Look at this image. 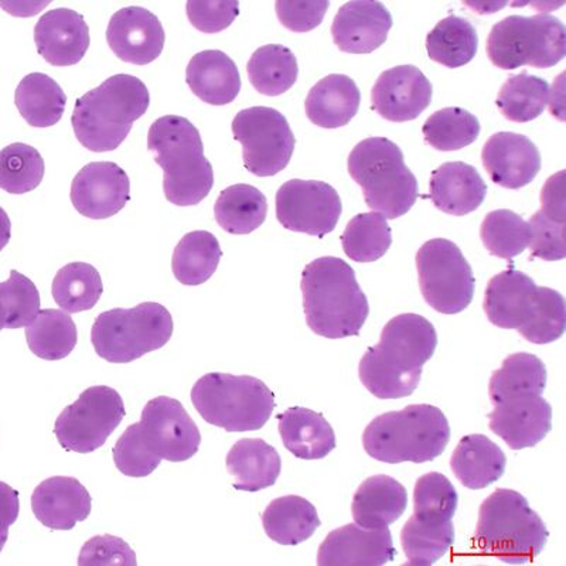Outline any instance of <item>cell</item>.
Returning a JSON list of instances; mask_svg holds the SVG:
<instances>
[{"label":"cell","instance_id":"1","mask_svg":"<svg viewBox=\"0 0 566 566\" xmlns=\"http://www.w3.org/2000/svg\"><path fill=\"white\" fill-rule=\"evenodd\" d=\"M437 346V331L427 318L416 313L391 318L382 328L380 343L368 347L361 358L358 374L363 386L378 399L411 396Z\"/></svg>","mask_w":566,"mask_h":566},{"label":"cell","instance_id":"2","mask_svg":"<svg viewBox=\"0 0 566 566\" xmlns=\"http://www.w3.org/2000/svg\"><path fill=\"white\" fill-rule=\"evenodd\" d=\"M483 310L494 326L517 331L534 345L557 342L565 333L564 296L551 287L537 286L513 266L490 280Z\"/></svg>","mask_w":566,"mask_h":566},{"label":"cell","instance_id":"3","mask_svg":"<svg viewBox=\"0 0 566 566\" xmlns=\"http://www.w3.org/2000/svg\"><path fill=\"white\" fill-rule=\"evenodd\" d=\"M303 310L317 336L345 338L360 335L370 306L354 270L335 256L311 262L302 272Z\"/></svg>","mask_w":566,"mask_h":566},{"label":"cell","instance_id":"4","mask_svg":"<svg viewBox=\"0 0 566 566\" xmlns=\"http://www.w3.org/2000/svg\"><path fill=\"white\" fill-rule=\"evenodd\" d=\"M148 148L164 169V191L171 205H199L214 186L199 129L184 116L166 115L151 124Z\"/></svg>","mask_w":566,"mask_h":566},{"label":"cell","instance_id":"5","mask_svg":"<svg viewBox=\"0 0 566 566\" xmlns=\"http://www.w3.org/2000/svg\"><path fill=\"white\" fill-rule=\"evenodd\" d=\"M149 103V91L139 78L114 75L77 99L71 124L84 148L103 154L119 148Z\"/></svg>","mask_w":566,"mask_h":566},{"label":"cell","instance_id":"6","mask_svg":"<svg viewBox=\"0 0 566 566\" xmlns=\"http://www.w3.org/2000/svg\"><path fill=\"white\" fill-rule=\"evenodd\" d=\"M549 537L547 525L515 490L499 489L479 510L476 547L504 564L522 565L538 557Z\"/></svg>","mask_w":566,"mask_h":566},{"label":"cell","instance_id":"7","mask_svg":"<svg viewBox=\"0 0 566 566\" xmlns=\"http://www.w3.org/2000/svg\"><path fill=\"white\" fill-rule=\"evenodd\" d=\"M451 441V427L441 409L419 403L382 413L368 423L363 447L380 462L424 463L441 457Z\"/></svg>","mask_w":566,"mask_h":566},{"label":"cell","instance_id":"8","mask_svg":"<svg viewBox=\"0 0 566 566\" xmlns=\"http://www.w3.org/2000/svg\"><path fill=\"white\" fill-rule=\"evenodd\" d=\"M348 174L361 187L367 206L387 220L406 216L417 203V177L407 168L402 150L392 140L360 142L348 156Z\"/></svg>","mask_w":566,"mask_h":566},{"label":"cell","instance_id":"9","mask_svg":"<svg viewBox=\"0 0 566 566\" xmlns=\"http://www.w3.org/2000/svg\"><path fill=\"white\" fill-rule=\"evenodd\" d=\"M191 402L207 423L227 432L264 428L275 409L274 392L250 376L210 373L191 389Z\"/></svg>","mask_w":566,"mask_h":566},{"label":"cell","instance_id":"10","mask_svg":"<svg viewBox=\"0 0 566 566\" xmlns=\"http://www.w3.org/2000/svg\"><path fill=\"white\" fill-rule=\"evenodd\" d=\"M174 318L165 306L145 302L133 310H113L95 318L91 342L105 361L128 364L168 345Z\"/></svg>","mask_w":566,"mask_h":566},{"label":"cell","instance_id":"11","mask_svg":"<svg viewBox=\"0 0 566 566\" xmlns=\"http://www.w3.org/2000/svg\"><path fill=\"white\" fill-rule=\"evenodd\" d=\"M565 35L564 23L558 18L513 14L494 24L488 39V55L490 62L502 70L523 65L551 69L565 57Z\"/></svg>","mask_w":566,"mask_h":566},{"label":"cell","instance_id":"12","mask_svg":"<svg viewBox=\"0 0 566 566\" xmlns=\"http://www.w3.org/2000/svg\"><path fill=\"white\" fill-rule=\"evenodd\" d=\"M419 286L423 300L443 315H457L472 303V266L452 241L434 239L419 248L417 254Z\"/></svg>","mask_w":566,"mask_h":566},{"label":"cell","instance_id":"13","mask_svg":"<svg viewBox=\"0 0 566 566\" xmlns=\"http://www.w3.org/2000/svg\"><path fill=\"white\" fill-rule=\"evenodd\" d=\"M125 416L124 399L116 389L90 387L55 419L54 434L67 452L93 453L104 447Z\"/></svg>","mask_w":566,"mask_h":566},{"label":"cell","instance_id":"14","mask_svg":"<svg viewBox=\"0 0 566 566\" xmlns=\"http://www.w3.org/2000/svg\"><path fill=\"white\" fill-rule=\"evenodd\" d=\"M232 134L252 175L275 176L290 165L296 139L280 111L268 106L242 109L232 120Z\"/></svg>","mask_w":566,"mask_h":566},{"label":"cell","instance_id":"15","mask_svg":"<svg viewBox=\"0 0 566 566\" xmlns=\"http://www.w3.org/2000/svg\"><path fill=\"white\" fill-rule=\"evenodd\" d=\"M342 210L340 196L325 181L293 179L276 193V219L283 229L317 239L335 231Z\"/></svg>","mask_w":566,"mask_h":566},{"label":"cell","instance_id":"16","mask_svg":"<svg viewBox=\"0 0 566 566\" xmlns=\"http://www.w3.org/2000/svg\"><path fill=\"white\" fill-rule=\"evenodd\" d=\"M142 433L151 451L168 462H186L199 452V428L180 401L156 397L146 403L140 417Z\"/></svg>","mask_w":566,"mask_h":566},{"label":"cell","instance_id":"17","mask_svg":"<svg viewBox=\"0 0 566 566\" xmlns=\"http://www.w3.org/2000/svg\"><path fill=\"white\" fill-rule=\"evenodd\" d=\"M70 197L81 216L109 219L130 200L129 176L114 161H93L74 177Z\"/></svg>","mask_w":566,"mask_h":566},{"label":"cell","instance_id":"18","mask_svg":"<svg viewBox=\"0 0 566 566\" xmlns=\"http://www.w3.org/2000/svg\"><path fill=\"white\" fill-rule=\"evenodd\" d=\"M432 84L416 65H398L378 77L371 91L373 108L391 123L417 119L431 105Z\"/></svg>","mask_w":566,"mask_h":566},{"label":"cell","instance_id":"19","mask_svg":"<svg viewBox=\"0 0 566 566\" xmlns=\"http://www.w3.org/2000/svg\"><path fill=\"white\" fill-rule=\"evenodd\" d=\"M165 40L158 17L139 7L118 10L106 29V42L116 57L135 65L154 63L164 52Z\"/></svg>","mask_w":566,"mask_h":566},{"label":"cell","instance_id":"20","mask_svg":"<svg viewBox=\"0 0 566 566\" xmlns=\"http://www.w3.org/2000/svg\"><path fill=\"white\" fill-rule=\"evenodd\" d=\"M396 557L392 535L386 528H364L358 524L332 531L317 553L321 566H380Z\"/></svg>","mask_w":566,"mask_h":566},{"label":"cell","instance_id":"21","mask_svg":"<svg viewBox=\"0 0 566 566\" xmlns=\"http://www.w3.org/2000/svg\"><path fill=\"white\" fill-rule=\"evenodd\" d=\"M490 429L513 451L538 444L553 428V408L541 396H523L494 403Z\"/></svg>","mask_w":566,"mask_h":566},{"label":"cell","instance_id":"22","mask_svg":"<svg viewBox=\"0 0 566 566\" xmlns=\"http://www.w3.org/2000/svg\"><path fill=\"white\" fill-rule=\"evenodd\" d=\"M482 160L490 179L504 189H522L541 170L537 146L527 136L520 134H494L483 146Z\"/></svg>","mask_w":566,"mask_h":566},{"label":"cell","instance_id":"23","mask_svg":"<svg viewBox=\"0 0 566 566\" xmlns=\"http://www.w3.org/2000/svg\"><path fill=\"white\" fill-rule=\"evenodd\" d=\"M392 17L381 2L357 0L343 4L332 24L333 42L340 52L370 54L387 42Z\"/></svg>","mask_w":566,"mask_h":566},{"label":"cell","instance_id":"24","mask_svg":"<svg viewBox=\"0 0 566 566\" xmlns=\"http://www.w3.org/2000/svg\"><path fill=\"white\" fill-rule=\"evenodd\" d=\"M34 43L45 62L55 67H70L87 53L90 28L75 10H50L35 24Z\"/></svg>","mask_w":566,"mask_h":566},{"label":"cell","instance_id":"25","mask_svg":"<svg viewBox=\"0 0 566 566\" xmlns=\"http://www.w3.org/2000/svg\"><path fill=\"white\" fill-rule=\"evenodd\" d=\"M32 509L44 527L70 531L90 517L93 499L77 479L55 476L34 489Z\"/></svg>","mask_w":566,"mask_h":566},{"label":"cell","instance_id":"26","mask_svg":"<svg viewBox=\"0 0 566 566\" xmlns=\"http://www.w3.org/2000/svg\"><path fill=\"white\" fill-rule=\"evenodd\" d=\"M431 199L438 210L462 217L478 210L488 195V186L476 168L463 161H449L433 170Z\"/></svg>","mask_w":566,"mask_h":566},{"label":"cell","instance_id":"27","mask_svg":"<svg viewBox=\"0 0 566 566\" xmlns=\"http://www.w3.org/2000/svg\"><path fill=\"white\" fill-rule=\"evenodd\" d=\"M186 81L196 97L214 106L231 104L241 91L239 67L220 50L197 53L187 65Z\"/></svg>","mask_w":566,"mask_h":566},{"label":"cell","instance_id":"28","mask_svg":"<svg viewBox=\"0 0 566 566\" xmlns=\"http://www.w3.org/2000/svg\"><path fill=\"white\" fill-rule=\"evenodd\" d=\"M227 470L232 486L241 492H261L274 486L282 470V460L274 447L264 439L245 438L227 454Z\"/></svg>","mask_w":566,"mask_h":566},{"label":"cell","instance_id":"29","mask_svg":"<svg viewBox=\"0 0 566 566\" xmlns=\"http://www.w3.org/2000/svg\"><path fill=\"white\" fill-rule=\"evenodd\" d=\"M408 505L406 488L396 479L378 474L363 482L354 494L352 513L364 528H386L397 522Z\"/></svg>","mask_w":566,"mask_h":566},{"label":"cell","instance_id":"30","mask_svg":"<svg viewBox=\"0 0 566 566\" xmlns=\"http://www.w3.org/2000/svg\"><path fill=\"white\" fill-rule=\"evenodd\" d=\"M360 101V90L350 77L327 75L310 91L305 103L306 115L311 123L321 128H342L356 116Z\"/></svg>","mask_w":566,"mask_h":566},{"label":"cell","instance_id":"31","mask_svg":"<svg viewBox=\"0 0 566 566\" xmlns=\"http://www.w3.org/2000/svg\"><path fill=\"white\" fill-rule=\"evenodd\" d=\"M277 419L282 442L297 459H323L336 448L335 431L322 413L293 407L277 416Z\"/></svg>","mask_w":566,"mask_h":566},{"label":"cell","instance_id":"32","mask_svg":"<svg viewBox=\"0 0 566 566\" xmlns=\"http://www.w3.org/2000/svg\"><path fill=\"white\" fill-rule=\"evenodd\" d=\"M507 467L502 448L484 434H468L460 439L451 459L454 476L464 488L482 490L497 482Z\"/></svg>","mask_w":566,"mask_h":566},{"label":"cell","instance_id":"33","mask_svg":"<svg viewBox=\"0 0 566 566\" xmlns=\"http://www.w3.org/2000/svg\"><path fill=\"white\" fill-rule=\"evenodd\" d=\"M262 524L275 543L297 545L310 539L322 523L315 505L300 495H285L268 505Z\"/></svg>","mask_w":566,"mask_h":566},{"label":"cell","instance_id":"34","mask_svg":"<svg viewBox=\"0 0 566 566\" xmlns=\"http://www.w3.org/2000/svg\"><path fill=\"white\" fill-rule=\"evenodd\" d=\"M14 103L30 126L50 128L63 118L67 95L48 74L32 73L20 81Z\"/></svg>","mask_w":566,"mask_h":566},{"label":"cell","instance_id":"35","mask_svg":"<svg viewBox=\"0 0 566 566\" xmlns=\"http://www.w3.org/2000/svg\"><path fill=\"white\" fill-rule=\"evenodd\" d=\"M545 386H547L545 364L534 354L515 353L505 358L502 368L495 370L490 378V401L494 406L510 398L541 396Z\"/></svg>","mask_w":566,"mask_h":566},{"label":"cell","instance_id":"36","mask_svg":"<svg viewBox=\"0 0 566 566\" xmlns=\"http://www.w3.org/2000/svg\"><path fill=\"white\" fill-rule=\"evenodd\" d=\"M266 197L250 185L227 187L214 206L216 221L232 235H247L260 229L266 220Z\"/></svg>","mask_w":566,"mask_h":566},{"label":"cell","instance_id":"37","mask_svg":"<svg viewBox=\"0 0 566 566\" xmlns=\"http://www.w3.org/2000/svg\"><path fill=\"white\" fill-rule=\"evenodd\" d=\"M222 250L219 240L209 231L186 234L175 248L171 271L186 286L203 285L219 268Z\"/></svg>","mask_w":566,"mask_h":566},{"label":"cell","instance_id":"38","mask_svg":"<svg viewBox=\"0 0 566 566\" xmlns=\"http://www.w3.org/2000/svg\"><path fill=\"white\" fill-rule=\"evenodd\" d=\"M247 71L252 87L268 97L285 94L295 85L300 74L295 54L281 44L258 49L248 62Z\"/></svg>","mask_w":566,"mask_h":566},{"label":"cell","instance_id":"39","mask_svg":"<svg viewBox=\"0 0 566 566\" xmlns=\"http://www.w3.org/2000/svg\"><path fill=\"white\" fill-rule=\"evenodd\" d=\"M479 35L469 20L449 17L441 20L427 35L429 59L448 69L469 64L478 53Z\"/></svg>","mask_w":566,"mask_h":566},{"label":"cell","instance_id":"40","mask_svg":"<svg viewBox=\"0 0 566 566\" xmlns=\"http://www.w3.org/2000/svg\"><path fill=\"white\" fill-rule=\"evenodd\" d=\"M30 352L48 361L69 357L77 346L78 333L73 318L64 311H40L27 328Z\"/></svg>","mask_w":566,"mask_h":566},{"label":"cell","instance_id":"41","mask_svg":"<svg viewBox=\"0 0 566 566\" xmlns=\"http://www.w3.org/2000/svg\"><path fill=\"white\" fill-rule=\"evenodd\" d=\"M103 292L99 272L85 262L63 266L52 285L54 301L65 313L94 310Z\"/></svg>","mask_w":566,"mask_h":566},{"label":"cell","instance_id":"42","mask_svg":"<svg viewBox=\"0 0 566 566\" xmlns=\"http://www.w3.org/2000/svg\"><path fill=\"white\" fill-rule=\"evenodd\" d=\"M548 98L547 81L523 73L505 81L495 104L505 119L525 124L544 113Z\"/></svg>","mask_w":566,"mask_h":566},{"label":"cell","instance_id":"43","mask_svg":"<svg viewBox=\"0 0 566 566\" xmlns=\"http://www.w3.org/2000/svg\"><path fill=\"white\" fill-rule=\"evenodd\" d=\"M343 250L356 262H374L392 244L391 229L380 212H363L348 222L342 235Z\"/></svg>","mask_w":566,"mask_h":566},{"label":"cell","instance_id":"44","mask_svg":"<svg viewBox=\"0 0 566 566\" xmlns=\"http://www.w3.org/2000/svg\"><path fill=\"white\" fill-rule=\"evenodd\" d=\"M401 544L409 565H433L454 544L453 523L421 522L412 515L401 531Z\"/></svg>","mask_w":566,"mask_h":566},{"label":"cell","instance_id":"45","mask_svg":"<svg viewBox=\"0 0 566 566\" xmlns=\"http://www.w3.org/2000/svg\"><path fill=\"white\" fill-rule=\"evenodd\" d=\"M424 142L431 148L441 151H452L472 145L480 135V124L476 116L469 111L452 106L437 111L429 116L422 128Z\"/></svg>","mask_w":566,"mask_h":566},{"label":"cell","instance_id":"46","mask_svg":"<svg viewBox=\"0 0 566 566\" xmlns=\"http://www.w3.org/2000/svg\"><path fill=\"white\" fill-rule=\"evenodd\" d=\"M480 239L493 256L513 260L523 254L530 242L528 222L510 210L489 212L480 227Z\"/></svg>","mask_w":566,"mask_h":566},{"label":"cell","instance_id":"47","mask_svg":"<svg viewBox=\"0 0 566 566\" xmlns=\"http://www.w3.org/2000/svg\"><path fill=\"white\" fill-rule=\"evenodd\" d=\"M44 177V159L27 144H12L0 150V189L24 195L38 189Z\"/></svg>","mask_w":566,"mask_h":566},{"label":"cell","instance_id":"48","mask_svg":"<svg viewBox=\"0 0 566 566\" xmlns=\"http://www.w3.org/2000/svg\"><path fill=\"white\" fill-rule=\"evenodd\" d=\"M458 503L457 489L443 474L432 472L417 480L413 490V515L421 522L451 523Z\"/></svg>","mask_w":566,"mask_h":566},{"label":"cell","instance_id":"49","mask_svg":"<svg viewBox=\"0 0 566 566\" xmlns=\"http://www.w3.org/2000/svg\"><path fill=\"white\" fill-rule=\"evenodd\" d=\"M0 306L4 313V327H28L40 312V293L33 281L18 271H10L7 282L0 283Z\"/></svg>","mask_w":566,"mask_h":566},{"label":"cell","instance_id":"50","mask_svg":"<svg viewBox=\"0 0 566 566\" xmlns=\"http://www.w3.org/2000/svg\"><path fill=\"white\" fill-rule=\"evenodd\" d=\"M116 469L128 478H146L159 468L161 459L151 451L140 423L130 424L113 449Z\"/></svg>","mask_w":566,"mask_h":566},{"label":"cell","instance_id":"51","mask_svg":"<svg viewBox=\"0 0 566 566\" xmlns=\"http://www.w3.org/2000/svg\"><path fill=\"white\" fill-rule=\"evenodd\" d=\"M530 260L555 262L566 256L565 222L551 219L545 212L537 211L528 221Z\"/></svg>","mask_w":566,"mask_h":566},{"label":"cell","instance_id":"52","mask_svg":"<svg viewBox=\"0 0 566 566\" xmlns=\"http://www.w3.org/2000/svg\"><path fill=\"white\" fill-rule=\"evenodd\" d=\"M187 18L203 33H219L230 28L240 14V3L232 0H190Z\"/></svg>","mask_w":566,"mask_h":566},{"label":"cell","instance_id":"53","mask_svg":"<svg viewBox=\"0 0 566 566\" xmlns=\"http://www.w3.org/2000/svg\"><path fill=\"white\" fill-rule=\"evenodd\" d=\"M80 566H108L125 565L136 566V554L124 539L114 535H98L91 538L81 548L78 557Z\"/></svg>","mask_w":566,"mask_h":566},{"label":"cell","instance_id":"54","mask_svg":"<svg viewBox=\"0 0 566 566\" xmlns=\"http://www.w3.org/2000/svg\"><path fill=\"white\" fill-rule=\"evenodd\" d=\"M331 3L327 0H313V2H287L277 0L275 3L276 17L286 29L295 33H306L321 27Z\"/></svg>","mask_w":566,"mask_h":566},{"label":"cell","instance_id":"55","mask_svg":"<svg viewBox=\"0 0 566 566\" xmlns=\"http://www.w3.org/2000/svg\"><path fill=\"white\" fill-rule=\"evenodd\" d=\"M565 171L551 176L547 185L544 186L541 193V211L545 212L551 219L565 222V195H564Z\"/></svg>","mask_w":566,"mask_h":566},{"label":"cell","instance_id":"56","mask_svg":"<svg viewBox=\"0 0 566 566\" xmlns=\"http://www.w3.org/2000/svg\"><path fill=\"white\" fill-rule=\"evenodd\" d=\"M19 493L9 484L0 482V553L9 537V527L18 522Z\"/></svg>","mask_w":566,"mask_h":566},{"label":"cell","instance_id":"57","mask_svg":"<svg viewBox=\"0 0 566 566\" xmlns=\"http://www.w3.org/2000/svg\"><path fill=\"white\" fill-rule=\"evenodd\" d=\"M10 237H12V222L7 211L0 207V251L9 244Z\"/></svg>","mask_w":566,"mask_h":566},{"label":"cell","instance_id":"58","mask_svg":"<svg viewBox=\"0 0 566 566\" xmlns=\"http://www.w3.org/2000/svg\"><path fill=\"white\" fill-rule=\"evenodd\" d=\"M4 327V313L2 306H0V331Z\"/></svg>","mask_w":566,"mask_h":566}]
</instances>
